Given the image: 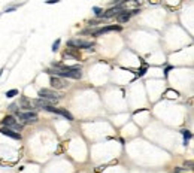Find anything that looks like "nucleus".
<instances>
[{"instance_id": "15", "label": "nucleus", "mask_w": 194, "mask_h": 173, "mask_svg": "<svg viewBox=\"0 0 194 173\" xmlns=\"http://www.w3.org/2000/svg\"><path fill=\"white\" fill-rule=\"evenodd\" d=\"M182 136H184V142H185L184 145H187V142L191 139V133H190L188 130H182Z\"/></svg>"}, {"instance_id": "3", "label": "nucleus", "mask_w": 194, "mask_h": 173, "mask_svg": "<svg viewBox=\"0 0 194 173\" xmlns=\"http://www.w3.org/2000/svg\"><path fill=\"white\" fill-rule=\"evenodd\" d=\"M39 97L47 99V100H51V101H54V103H57V100L60 99V96L57 94V91H54V90H48V88H42V90H40Z\"/></svg>"}, {"instance_id": "4", "label": "nucleus", "mask_w": 194, "mask_h": 173, "mask_svg": "<svg viewBox=\"0 0 194 173\" xmlns=\"http://www.w3.org/2000/svg\"><path fill=\"white\" fill-rule=\"evenodd\" d=\"M49 84H51V86L52 88H55V90H63V88H67L69 86V82L67 81H64L63 78H60V76H51V79H49Z\"/></svg>"}, {"instance_id": "7", "label": "nucleus", "mask_w": 194, "mask_h": 173, "mask_svg": "<svg viewBox=\"0 0 194 173\" xmlns=\"http://www.w3.org/2000/svg\"><path fill=\"white\" fill-rule=\"evenodd\" d=\"M32 105L36 107H40V109H45V107L48 106H52L54 101H51V100H47V99H42V97H39V99H34L32 100Z\"/></svg>"}, {"instance_id": "21", "label": "nucleus", "mask_w": 194, "mask_h": 173, "mask_svg": "<svg viewBox=\"0 0 194 173\" xmlns=\"http://www.w3.org/2000/svg\"><path fill=\"white\" fill-rule=\"evenodd\" d=\"M3 72H5V70H3V69H2V70H0V76H2V73H3Z\"/></svg>"}, {"instance_id": "10", "label": "nucleus", "mask_w": 194, "mask_h": 173, "mask_svg": "<svg viewBox=\"0 0 194 173\" xmlns=\"http://www.w3.org/2000/svg\"><path fill=\"white\" fill-rule=\"evenodd\" d=\"M130 17H132V12H127V11H121V12L117 15V20H118V22H120V24H122V22H127V21L130 20Z\"/></svg>"}, {"instance_id": "13", "label": "nucleus", "mask_w": 194, "mask_h": 173, "mask_svg": "<svg viewBox=\"0 0 194 173\" xmlns=\"http://www.w3.org/2000/svg\"><path fill=\"white\" fill-rule=\"evenodd\" d=\"M93 11H94V15H96V17H99V18H103V12H105V11H103V9H102V7H99V6H94L93 7Z\"/></svg>"}, {"instance_id": "2", "label": "nucleus", "mask_w": 194, "mask_h": 173, "mask_svg": "<svg viewBox=\"0 0 194 173\" xmlns=\"http://www.w3.org/2000/svg\"><path fill=\"white\" fill-rule=\"evenodd\" d=\"M2 126L7 127V128H12V130H15V131H21V130H22V126L17 124V120H15V116H12V115L5 116V118L2 120Z\"/></svg>"}, {"instance_id": "6", "label": "nucleus", "mask_w": 194, "mask_h": 173, "mask_svg": "<svg viewBox=\"0 0 194 173\" xmlns=\"http://www.w3.org/2000/svg\"><path fill=\"white\" fill-rule=\"evenodd\" d=\"M121 26H107V27H102L99 30H94V32H90L93 36H100V34H105L107 32H120Z\"/></svg>"}, {"instance_id": "18", "label": "nucleus", "mask_w": 194, "mask_h": 173, "mask_svg": "<svg viewBox=\"0 0 194 173\" xmlns=\"http://www.w3.org/2000/svg\"><path fill=\"white\" fill-rule=\"evenodd\" d=\"M99 22H100L99 20H91V21H88V24H90V26H97Z\"/></svg>"}, {"instance_id": "16", "label": "nucleus", "mask_w": 194, "mask_h": 173, "mask_svg": "<svg viewBox=\"0 0 194 173\" xmlns=\"http://www.w3.org/2000/svg\"><path fill=\"white\" fill-rule=\"evenodd\" d=\"M60 42H61L60 39H57V40H55V42H54V43H52V48H51V49H52V52H55V51H58V47H60Z\"/></svg>"}, {"instance_id": "5", "label": "nucleus", "mask_w": 194, "mask_h": 173, "mask_svg": "<svg viewBox=\"0 0 194 173\" xmlns=\"http://www.w3.org/2000/svg\"><path fill=\"white\" fill-rule=\"evenodd\" d=\"M17 116L20 118V120H24L26 122H36L37 121V113L36 112H32V111H28V112H17Z\"/></svg>"}, {"instance_id": "11", "label": "nucleus", "mask_w": 194, "mask_h": 173, "mask_svg": "<svg viewBox=\"0 0 194 173\" xmlns=\"http://www.w3.org/2000/svg\"><path fill=\"white\" fill-rule=\"evenodd\" d=\"M20 105H21V107H22V109H26V111H32V109H34L33 105H32V100L26 99V97H21Z\"/></svg>"}, {"instance_id": "8", "label": "nucleus", "mask_w": 194, "mask_h": 173, "mask_svg": "<svg viewBox=\"0 0 194 173\" xmlns=\"http://www.w3.org/2000/svg\"><path fill=\"white\" fill-rule=\"evenodd\" d=\"M0 133L5 134V136H7V137H12V139H15V140H21V134L18 133V131L12 130V128H7V127H2V128H0Z\"/></svg>"}, {"instance_id": "20", "label": "nucleus", "mask_w": 194, "mask_h": 173, "mask_svg": "<svg viewBox=\"0 0 194 173\" xmlns=\"http://www.w3.org/2000/svg\"><path fill=\"white\" fill-rule=\"evenodd\" d=\"M58 2H60V0H48L47 3L48 5H54V3H58Z\"/></svg>"}, {"instance_id": "9", "label": "nucleus", "mask_w": 194, "mask_h": 173, "mask_svg": "<svg viewBox=\"0 0 194 173\" xmlns=\"http://www.w3.org/2000/svg\"><path fill=\"white\" fill-rule=\"evenodd\" d=\"M121 11H122V7L117 5L115 7H111L109 11H106V13H103V18H111V17H117V15H118Z\"/></svg>"}, {"instance_id": "14", "label": "nucleus", "mask_w": 194, "mask_h": 173, "mask_svg": "<svg viewBox=\"0 0 194 173\" xmlns=\"http://www.w3.org/2000/svg\"><path fill=\"white\" fill-rule=\"evenodd\" d=\"M17 94H18V90H17V88H13V90H9V91H6V94H5V96H6L7 99H12V97H15Z\"/></svg>"}, {"instance_id": "19", "label": "nucleus", "mask_w": 194, "mask_h": 173, "mask_svg": "<svg viewBox=\"0 0 194 173\" xmlns=\"http://www.w3.org/2000/svg\"><path fill=\"white\" fill-rule=\"evenodd\" d=\"M9 109H11V111H13V112H18V109H17V105H15V103H13V105H11V106H9Z\"/></svg>"}, {"instance_id": "17", "label": "nucleus", "mask_w": 194, "mask_h": 173, "mask_svg": "<svg viewBox=\"0 0 194 173\" xmlns=\"http://www.w3.org/2000/svg\"><path fill=\"white\" fill-rule=\"evenodd\" d=\"M145 73H147V67H141V69L137 70V76H143Z\"/></svg>"}, {"instance_id": "1", "label": "nucleus", "mask_w": 194, "mask_h": 173, "mask_svg": "<svg viewBox=\"0 0 194 173\" xmlns=\"http://www.w3.org/2000/svg\"><path fill=\"white\" fill-rule=\"evenodd\" d=\"M67 45L72 48H78V49H93L94 43L90 40H84V39H70L67 42Z\"/></svg>"}, {"instance_id": "12", "label": "nucleus", "mask_w": 194, "mask_h": 173, "mask_svg": "<svg viewBox=\"0 0 194 173\" xmlns=\"http://www.w3.org/2000/svg\"><path fill=\"white\" fill-rule=\"evenodd\" d=\"M67 55H72L76 60H81V54H79V49H78V48H73V49L66 51V52H64V57H67Z\"/></svg>"}]
</instances>
